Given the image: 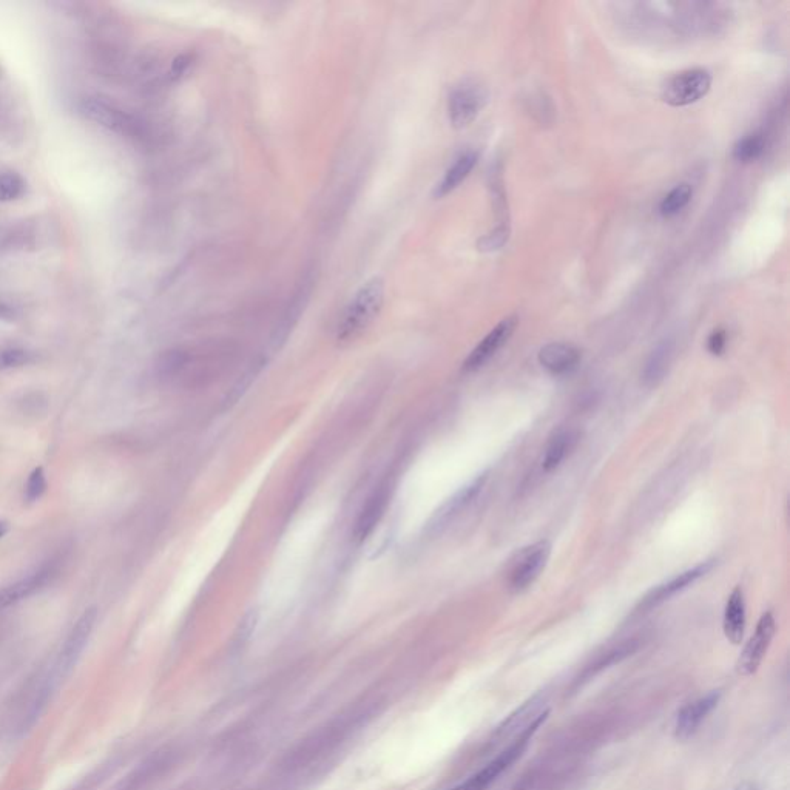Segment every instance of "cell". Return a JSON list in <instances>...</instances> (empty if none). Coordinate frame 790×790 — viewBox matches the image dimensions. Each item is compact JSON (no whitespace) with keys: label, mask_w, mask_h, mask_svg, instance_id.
I'll use <instances>...</instances> for the list:
<instances>
[{"label":"cell","mask_w":790,"mask_h":790,"mask_svg":"<svg viewBox=\"0 0 790 790\" xmlns=\"http://www.w3.org/2000/svg\"><path fill=\"white\" fill-rule=\"evenodd\" d=\"M385 301V283L375 277L363 284L349 301L337 326L338 343H351L360 337L380 314Z\"/></svg>","instance_id":"cell-1"},{"label":"cell","mask_w":790,"mask_h":790,"mask_svg":"<svg viewBox=\"0 0 790 790\" xmlns=\"http://www.w3.org/2000/svg\"><path fill=\"white\" fill-rule=\"evenodd\" d=\"M96 619H98L96 607L87 608L82 613L81 618L78 619V622L71 628L64 645H62L61 652H59L58 659H56L55 669L51 672L50 679H48L44 689L38 693V698H36V703L33 706L34 713H38V715L41 713V710L47 704L48 698H50L51 690L58 686L61 679L67 678L73 667L78 664L79 658H81L88 641H90Z\"/></svg>","instance_id":"cell-2"},{"label":"cell","mask_w":790,"mask_h":790,"mask_svg":"<svg viewBox=\"0 0 790 790\" xmlns=\"http://www.w3.org/2000/svg\"><path fill=\"white\" fill-rule=\"evenodd\" d=\"M541 729V724L539 726L531 727L530 730L527 732L522 733L519 738L513 741V743L508 744V746L502 747L500 752L497 753L496 757L493 760L488 761L482 769L477 770L476 774L471 775L468 780L463 781L460 783L459 786L453 787L450 790H488L497 780H499L502 775L519 760L522 755H524L525 750H527L528 744L530 741L533 740V736L536 735L537 730Z\"/></svg>","instance_id":"cell-3"},{"label":"cell","mask_w":790,"mask_h":790,"mask_svg":"<svg viewBox=\"0 0 790 790\" xmlns=\"http://www.w3.org/2000/svg\"><path fill=\"white\" fill-rule=\"evenodd\" d=\"M550 556V541H539L517 551L508 570V588L513 593L528 590L547 567Z\"/></svg>","instance_id":"cell-4"},{"label":"cell","mask_w":790,"mask_h":790,"mask_svg":"<svg viewBox=\"0 0 790 790\" xmlns=\"http://www.w3.org/2000/svg\"><path fill=\"white\" fill-rule=\"evenodd\" d=\"M79 110L88 121L95 122L116 135L125 136V138H141L144 133V127L135 116L129 115L125 110L119 109L115 104H110L105 99H84Z\"/></svg>","instance_id":"cell-5"},{"label":"cell","mask_w":790,"mask_h":790,"mask_svg":"<svg viewBox=\"0 0 790 790\" xmlns=\"http://www.w3.org/2000/svg\"><path fill=\"white\" fill-rule=\"evenodd\" d=\"M488 92L480 82L466 79L453 88L448 99V115L454 129H465L476 121L487 104Z\"/></svg>","instance_id":"cell-6"},{"label":"cell","mask_w":790,"mask_h":790,"mask_svg":"<svg viewBox=\"0 0 790 790\" xmlns=\"http://www.w3.org/2000/svg\"><path fill=\"white\" fill-rule=\"evenodd\" d=\"M712 75L704 68L681 71L662 87V99L672 107L695 104L709 93Z\"/></svg>","instance_id":"cell-7"},{"label":"cell","mask_w":790,"mask_h":790,"mask_svg":"<svg viewBox=\"0 0 790 790\" xmlns=\"http://www.w3.org/2000/svg\"><path fill=\"white\" fill-rule=\"evenodd\" d=\"M775 632H777V622L774 615L770 612L764 613L758 621L755 633L744 645L743 652L736 662V670L740 675L750 676L757 673L769 652L770 644L774 641Z\"/></svg>","instance_id":"cell-8"},{"label":"cell","mask_w":790,"mask_h":790,"mask_svg":"<svg viewBox=\"0 0 790 790\" xmlns=\"http://www.w3.org/2000/svg\"><path fill=\"white\" fill-rule=\"evenodd\" d=\"M712 568L713 561L701 562V564L696 565V567L678 574L675 578L670 579L669 582L658 585V587L650 590L649 593L642 598L638 608H636V612H638L639 615L652 612L653 608L659 607V605L664 604V602L670 601V599L679 595L681 591L687 590L690 585L704 578Z\"/></svg>","instance_id":"cell-9"},{"label":"cell","mask_w":790,"mask_h":790,"mask_svg":"<svg viewBox=\"0 0 790 790\" xmlns=\"http://www.w3.org/2000/svg\"><path fill=\"white\" fill-rule=\"evenodd\" d=\"M721 701V692L713 690L701 698L693 699L679 710L673 726V735L676 740L687 741L698 733L710 713L718 707Z\"/></svg>","instance_id":"cell-10"},{"label":"cell","mask_w":790,"mask_h":790,"mask_svg":"<svg viewBox=\"0 0 790 790\" xmlns=\"http://www.w3.org/2000/svg\"><path fill=\"white\" fill-rule=\"evenodd\" d=\"M517 325H519V318L516 315H511V317L500 321L499 325L491 329L487 337L483 338L479 345L473 349V352L466 357L463 371L476 372L487 365L491 358L507 345L508 340L513 337Z\"/></svg>","instance_id":"cell-11"},{"label":"cell","mask_w":790,"mask_h":790,"mask_svg":"<svg viewBox=\"0 0 790 790\" xmlns=\"http://www.w3.org/2000/svg\"><path fill=\"white\" fill-rule=\"evenodd\" d=\"M55 574L56 568L53 567V564L45 565V567L31 573L27 578L2 588L0 590V608L10 607V605L25 601V599L36 595L39 590H42L51 581Z\"/></svg>","instance_id":"cell-12"},{"label":"cell","mask_w":790,"mask_h":790,"mask_svg":"<svg viewBox=\"0 0 790 790\" xmlns=\"http://www.w3.org/2000/svg\"><path fill=\"white\" fill-rule=\"evenodd\" d=\"M539 363L551 375H568L581 363V352L568 343H548L539 351Z\"/></svg>","instance_id":"cell-13"},{"label":"cell","mask_w":790,"mask_h":790,"mask_svg":"<svg viewBox=\"0 0 790 790\" xmlns=\"http://www.w3.org/2000/svg\"><path fill=\"white\" fill-rule=\"evenodd\" d=\"M746 599L741 587L733 588L729 598H727L726 608H724L723 630L727 641L733 645H740L746 632Z\"/></svg>","instance_id":"cell-14"},{"label":"cell","mask_w":790,"mask_h":790,"mask_svg":"<svg viewBox=\"0 0 790 790\" xmlns=\"http://www.w3.org/2000/svg\"><path fill=\"white\" fill-rule=\"evenodd\" d=\"M576 442H578V433L573 429L559 428L558 431H554L545 446L544 457H542V468L545 473L558 470L561 463L573 450Z\"/></svg>","instance_id":"cell-15"},{"label":"cell","mask_w":790,"mask_h":790,"mask_svg":"<svg viewBox=\"0 0 790 790\" xmlns=\"http://www.w3.org/2000/svg\"><path fill=\"white\" fill-rule=\"evenodd\" d=\"M477 161H479V155L473 152V150L462 153V155L454 161L453 166L446 170L442 181L437 184L436 190H434V196H436L437 200L445 198V196L453 193L454 190L471 175L474 167L477 166Z\"/></svg>","instance_id":"cell-16"},{"label":"cell","mask_w":790,"mask_h":790,"mask_svg":"<svg viewBox=\"0 0 790 790\" xmlns=\"http://www.w3.org/2000/svg\"><path fill=\"white\" fill-rule=\"evenodd\" d=\"M673 358V341L670 338L662 340L658 343L652 354L645 362L644 371H642V382L645 386L653 388L658 386L664 380L667 372H669L670 363Z\"/></svg>","instance_id":"cell-17"},{"label":"cell","mask_w":790,"mask_h":790,"mask_svg":"<svg viewBox=\"0 0 790 790\" xmlns=\"http://www.w3.org/2000/svg\"><path fill=\"white\" fill-rule=\"evenodd\" d=\"M692 195L693 189L690 184L682 183L673 187V189L664 196V200L661 201V206H659V212H661L662 217L670 218L678 215V213L690 203Z\"/></svg>","instance_id":"cell-18"},{"label":"cell","mask_w":790,"mask_h":790,"mask_svg":"<svg viewBox=\"0 0 790 790\" xmlns=\"http://www.w3.org/2000/svg\"><path fill=\"white\" fill-rule=\"evenodd\" d=\"M764 149H766L764 136L760 133H753V135L744 136L743 139L736 142L733 147V158L741 163H752L763 155Z\"/></svg>","instance_id":"cell-19"},{"label":"cell","mask_w":790,"mask_h":790,"mask_svg":"<svg viewBox=\"0 0 790 790\" xmlns=\"http://www.w3.org/2000/svg\"><path fill=\"white\" fill-rule=\"evenodd\" d=\"M27 189L24 178L16 172L0 173V201H16Z\"/></svg>","instance_id":"cell-20"},{"label":"cell","mask_w":790,"mask_h":790,"mask_svg":"<svg viewBox=\"0 0 790 790\" xmlns=\"http://www.w3.org/2000/svg\"><path fill=\"white\" fill-rule=\"evenodd\" d=\"M48 482L47 476L42 466L34 468L28 476L27 483H25L24 497L27 504H34L38 502L45 493H47Z\"/></svg>","instance_id":"cell-21"},{"label":"cell","mask_w":790,"mask_h":790,"mask_svg":"<svg viewBox=\"0 0 790 790\" xmlns=\"http://www.w3.org/2000/svg\"><path fill=\"white\" fill-rule=\"evenodd\" d=\"M34 357L30 351L21 348L0 349V371L22 368L30 365Z\"/></svg>","instance_id":"cell-22"},{"label":"cell","mask_w":790,"mask_h":790,"mask_svg":"<svg viewBox=\"0 0 790 790\" xmlns=\"http://www.w3.org/2000/svg\"><path fill=\"white\" fill-rule=\"evenodd\" d=\"M508 237H510V229L507 226H499L493 232L480 238L477 249L480 252H494V250L502 249L507 243Z\"/></svg>","instance_id":"cell-23"},{"label":"cell","mask_w":790,"mask_h":790,"mask_svg":"<svg viewBox=\"0 0 790 790\" xmlns=\"http://www.w3.org/2000/svg\"><path fill=\"white\" fill-rule=\"evenodd\" d=\"M727 349V332L724 329H715L707 338V351L715 357H720Z\"/></svg>","instance_id":"cell-24"},{"label":"cell","mask_w":790,"mask_h":790,"mask_svg":"<svg viewBox=\"0 0 790 790\" xmlns=\"http://www.w3.org/2000/svg\"><path fill=\"white\" fill-rule=\"evenodd\" d=\"M13 124V110L8 107L4 99L0 98V138L7 136L13 130Z\"/></svg>","instance_id":"cell-25"},{"label":"cell","mask_w":790,"mask_h":790,"mask_svg":"<svg viewBox=\"0 0 790 790\" xmlns=\"http://www.w3.org/2000/svg\"><path fill=\"white\" fill-rule=\"evenodd\" d=\"M0 320H4V321L14 320V309L10 308L8 304L0 303Z\"/></svg>","instance_id":"cell-26"},{"label":"cell","mask_w":790,"mask_h":790,"mask_svg":"<svg viewBox=\"0 0 790 790\" xmlns=\"http://www.w3.org/2000/svg\"><path fill=\"white\" fill-rule=\"evenodd\" d=\"M735 790H761V789L760 787L757 786V784L743 783L740 784V786L736 787Z\"/></svg>","instance_id":"cell-27"},{"label":"cell","mask_w":790,"mask_h":790,"mask_svg":"<svg viewBox=\"0 0 790 790\" xmlns=\"http://www.w3.org/2000/svg\"><path fill=\"white\" fill-rule=\"evenodd\" d=\"M8 530H10V525H8V522H5V520H0V539H2V537L8 533Z\"/></svg>","instance_id":"cell-28"},{"label":"cell","mask_w":790,"mask_h":790,"mask_svg":"<svg viewBox=\"0 0 790 790\" xmlns=\"http://www.w3.org/2000/svg\"><path fill=\"white\" fill-rule=\"evenodd\" d=\"M0 79H2V67H0Z\"/></svg>","instance_id":"cell-29"}]
</instances>
